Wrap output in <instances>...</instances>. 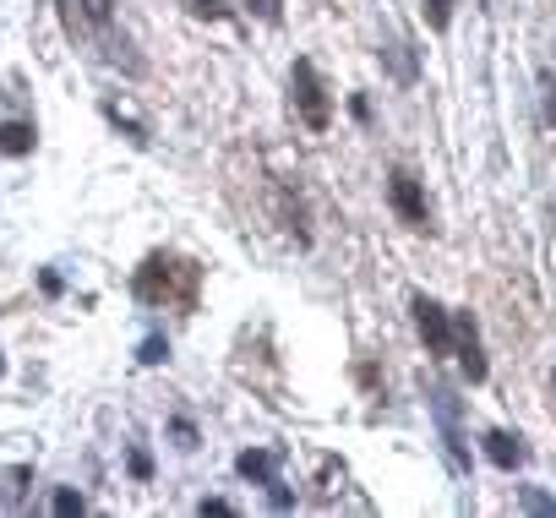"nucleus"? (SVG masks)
<instances>
[{"instance_id": "obj_14", "label": "nucleus", "mask_w": 556, "mask_h": 518, "mask_svg": "<svg viewBox=\"0 0 556 518\" xmlns=\"http://www.w3.org/2000/svg\"><path fill=\"white\" fill-rule=\"evenodd\" d=\"M104 115H110V121H115V126H121V131L137 142V148H148V126H137L131 115H121V104H104Z\"/></svg>"}, {"instance_id": "obj_18", "label": "nucleus", "mask_w": 556, "mask_h": 518, "mask_svg": "<svg viewBox=\"0 0 556 518\" xmlns=\"http://www.w3.org/2000/svg\"><path fill=\"white\" fill-rule=\"evenodd\" d=\"M55 513H61V518H72V513H88L83 491H55Z\"/></svg>"}, {"instance_id": "obj_10", "label": "nucleus", "mask_w": 556, "mask_h": 518, "mask_svg": "<svg viewBox=\"0 0 556 518\" xmlns=\"http://www.w3.org/2000/svg\"><path fill=\"white\" fill-rule=\"evenodd\" d=\"M235 469H240L245 480H256V485L278 480V475H273V469H278V458H273V453H262V447H245V453L235 458Z\"/></svg>"}, {"instance_id": "obj_20", "label": "nucleus", "mask_w": 556, "mask_h": 518, "mask_svg": "<svg viewBox=\"0 0 556 518\" xmlns=\"http://www.w3.org/2000/svg\"><path fill=\"white\" fill-rule=\"evenodd\" d=\"M131 475L137 480H153V453L148 447H131Z\"/></svg>"}, {"instance_id": "obj_23", "label": "nucleus", "mask_w": 556, "mask_h": 518, "mask_svg": "<svg viewBox=\"0 0 556 518\" xmlns=\"http://www.w3.org/2000/svg\"><path fill=\"white\" fill-rule=\"evenodd\" d=\"M197 513H235V507H229V502H224V496H207V502H202V507H197Z\"/></svg>"}, {"instance_id": "obj_1", "label": "nucleus", "mask_w": 556, "mask_h": 518, "mask_svg": "<svg viewBox=\"0 0 556 518\" xmlns=\"http://www.w3.org/2000/svg\"><path fill=\"white\" fill-rule=\"evenodd\" d=\"M131 295L142 306L197 312V301H202V263H191V256H180V251H153V256H142V268L131 279Z\"/></svg>"}, {"instance_id": "obj_16", "label": "nucleus", "mask_w": 556, "mask_h": 518, "mask_svg": "<svg viewBox=\"0 0 556 518\" xmlns=\"http://www.w3.org/2000/svg\"><path fill=\"white\" fill-rule=\"evenodd\" d=\"M137 361H142V366H159V361H169V339H164V333H148Z\"/></svg>"}, {"instance_id": "obj_13", "label": "nucleus", "mask_w": 556, "mask_h": 518, "mask_svg": "<svg viewBox=\"0 0 556 518\" xmlns=\"http://www.w3.org/2000/svg\"><path fill=\"white\" fill-rule=\"evenodd\" d=\"M420 17H426L431 34H447V23H453V0H420Z\"/></svg>"}, {"instance_id": "obj_8", "label": "nucleus", "mask_w": 556, "mask_h": 518, "mask_svg": "<svg viewBox=\"0 0 556 518\" xmlns=\"http://www.w3.org/2000/svg\"><path fill=\"white\" fill-rule=\"evenodd\" d=\"M34 142H39L34 121H0V153H7V159H28Z\"/></svg>"}, {"instance_id": "obj_2", "label": "nucleus", "mask_w": 556, "mask_h": 518, "mask_svg": "<svg viewBox=\"0 0 556 518\" xmlns=\"http://www.w3.org/2000/svg\"><path fill=\"white\" fill-rule=\"evenodd\" d=\"M55 7H61V23L77 45H88L110 66H126L131 77L142 72V61L131 55V39L115 34V0H55Z\"/></svg>"}, {"instance_id": "obj_22", "label": "nucleus", "mask_w": 556, "mask_h": 518, "mask_svg": "<svg viewBox=\"0 0 556 518\" xmlns=\"http://www.w3.org/2000/svg\"><path fill=\"white\" fill-rule=\"evenodd\" d=\"M545 126H556V72H545Z\"/></svg>"}, {"instance_id": "obj_24", "label": "nucleus", "mask_w": 556, "mask_h": 518, "mask_svg": "<svg viewBox=\"0 0 556 518\" xmlns=\"http://www.w3.org/2000/svg\"><path fill=\"white\" fill-rule=\"evenodd\" d=\"M0 377H7V355H0Z\"/></svg>"}, {"instance_id": "obj_11", "label": "nucleus", "mask_w": 556, "mask_h": 518, "mask_svg": "<svg viewBox=\"0 0 556 518\" xmlns=\"http://www.w3.org/2000/svg\"><path fill=\"white\" fill-rule=\"evenodd\" d=\"M28 480H34V469H28V464L7 469V475H0V502H7V507H23V496H28Z\"/></svg>"}, {"instance_id": "obj_25", "label": "nucleus", "mask_w": 556, "mask_h": 518, "mask_svg": "<svg viewBox=\"0 0 556 518\" xmlns=\"http://www.w3.org/2000/svg\"><path fill=\"white\" fill-rule=\"evenodd\" d=\"M551 393H556V377H551Z\"/></svg>"}, {"instance_id": "obj_9", "label": "nucleus", "mask_w": 556, "mask_h": 518, "mask_svg": "<svg viewBox=\"0 0 556 518\" xmlns=\"http://www.w3.org/2000/svg\"><path fill=\"white\" fill-rule=\"evenodd\" d=\"M485 458H491L496 469H518V464H523V437H513V431H485Z\"/></svg>"}, {"instance_id": "obj_6", "label": "nucleus", "mask_w": 556, "mask_h": 518, "mask_svg": "<svg viewBox=\"0 0 556 518\" xmlns=\"http://www.w3.org/2000/svg\"><path fill=\"white\" fill-rule=\"evenodd\" d=\"M409 312H415V328H420L426 350H431V355H447V350H453V323H447V312H442L431 295H415Z\"/></svg>"}, {"instance_id": "obj_19", "label": "nucleus", "mask_w": 556, "mask_h": 518, "mask_svg": "<svg viewBox=\"0 0 556 518\" xmlns=\"http://www.w3.org/2000/svg\"><path fill=\"white\" fill-rule=\"evenodd\" d=\"M523 507H529V513H551V518H556V496H545V491H534V485H523Z\"/></svg>"}, {"instance_id": "obj_17", "label": "nucleus", "mask_w": 556, "mask_h": 518, "mask_svg": "<svg viewBox=\"0 0 556 518\" xmlns=\"http://www.w3.org/2000/svg\"><path fill=\"white\" fill-rule=\"evenodd\" d=\"M251 7V17H262V23H278L285 17V0H245Z\"/></svg>"}, {"instance_id": "obj_5", "label": "nucleus", "mask_w": 556, "mask_h": 518, "mask_svg": "<svg viewBox=\"0 0 556 518\" xmlns=\"http://www.w3.org/2000/svg\"><path fill=\"white\" fill-rule=\"evenodd\" d=\"M426 404H431V415H437V431H442V442H447V458H453L458 469H469V442H464V426H458V393H453L447 382H426Z\"/></svg>"}, {"instance_id": "obj_3", "label": "nucleus", "mask_w": 556, "mask_h": 518, "mask_svg": "<svg viewBox=\"0 0 556 518\" xmlns=\"http://www.w3.org/2000/svg\"><path fill=\"white\" fill-rule=\"evenodd\" d=\"M290 93H295V115L306 121V131H328L333 126V99H328V83H323V72L312 61H295Z\"/></svg>"}, {"instance_id": "obj_7", "label": "nucleus", "mask_w": 556, "mask_h": 518, "mask_svg": "<svg viewBox=\"0 0 556 518\" xmlns=\"http://www.w3.org/2000/svg\"><path fill=\"white\" fill-rule=\"evenodd\" d=\"M453 350H458V366H464V377H469V382H485V377H491L485 350H480V328H475V317H469V312L453 323Z\"/></svg>"}, {"instance_id": "obj_12", "label": "nucleus", "mask_w": 556, "mask_h": 518, "mask_svg": "<svg viewBox=\"0 0 556 518\" xmlns=\"http://www.w3.org/2000/svg\"><path fill=\"white\" fill-rule=\"evenodd\" d=\"M382 61L393 66V77H399V83H415V77H420V66H415V55H409V45H404V39H388Z\"/></svg>"}, {"instance_id": "obj_4", "label": "nucleus", "mask_w": 556, "mask_h": 518, "mask_svg": "<svg viewBox=\"0 0 556 518\" xmlns=\"http://www.w3.org/2000/svg\"><path fill=\"white\" fill-rule=\"evenodd\" d=\"M388 207L399 213V224L404 229H420V235H431L437 224H431V202H426V186L399 164L393 175H388Z\"/></svg>"}, {"instance_id": "obj_21", "label": "nucleus", "mask_w": 556, "mask_h": 518, "mask_svg": "<svg viewBox=\"0 0 556 518\" xmlns=\"http://www.w3.org/2000/svg\"><path fill=\"white\" fill-rule=\"evenodd\" d=\"M169 431H175L180 447H197V426H191V420H169Z\"/></svg>"}, {"instance_id": "obj_15", "label": "nucleus", "mask_w": 556, "mask_h": 518, "mask_svg": "<svg viewBox=\"0 0 556 518\" xmlns=\"http://www.w3.org/2000/svg\"><path fill=\"white\" fill-rule=\"evenodd\" d=\"M191 7V17H202V23H224L229 17V0H186Z\"/></svg>"}]
</instances>
